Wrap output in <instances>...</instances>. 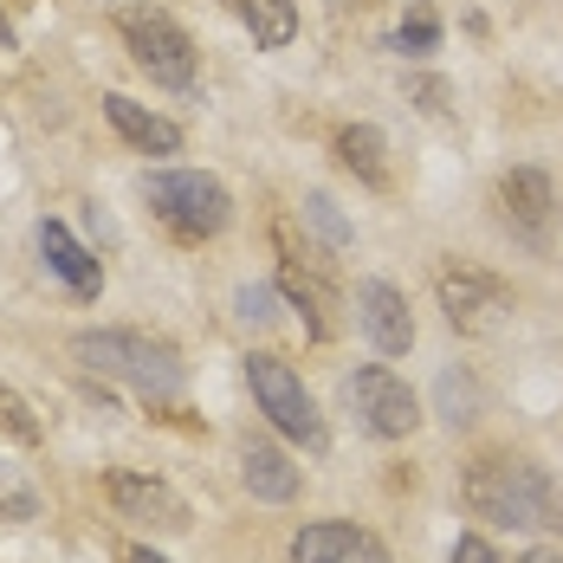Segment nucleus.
Segmentation results:
<instances>
[{
    "label": "nucleus",
    "instance_id": "1",
    "mask_svg": "<svg viewBox=\"0 0 563 563\" xmlns=\"http://www.w3.org/2000/svg\"><path fill=\"white\" fill-rule=\"evenodd\" d=\"M460 499L473 518L506 531H563V479H551L538 460L486 453L460 473Z\"/></svg>",
    "mask_w": 563,
    "mask_h": 563
},
{
    "label": "nucleus",
    "instance_id": "2",
    "mask_svg": "<svg viewBox=\"0 0 563 563\" xmlns=\"http://www.w3.org/2000/svg\"><path fill=\"white\" fill-rule=\"evenodd\" d=\"M71 356L91 376H111L123 389H136L143 401H175L181 395V356L163 338H143V331H78Z\"/></svg>",
    "mask_w": 563,
    "mask_h": 563
},
{
    "label": "nucleus",
    "instance_id": "3",
    "mask_svg": "<svg viewBox=\"0 0 563 563\" xmlns=\"http://www.w3.org/2000/svg\"><path fill=\"white\" fill-rule=\"evenodd\" d=\"M143 201H150V214L169 227V233H181V240H214V233L233 221V195L201 169L143 175Z\"/></svg>",
    "mask_w": 563,
    "mask_h": 563
},
{
    "label": "nucleus",
    "instance_id": "4",
    "mask_svg": "<svg viewBox=\"0 0 563 563\" xmlns=\"http://www.w3.org/2000/svg\"><path fill=\"white\" fill-rule=\"evenodd\" d=\"M246 389H253V401H260V415L279 428L285 441H298V448L324 453V415H318V401H311V389L298 383V369L285 363V356H273V350H260V356H246Z\"/></svg>",
    "mask_w": 563,
    "mask_h": 563
},
{
    "label": "nucleus",
    "instance_id": "5",
    "mask_svg": "<svg viewBox=\"0 0 563 563\" xmlns=\"http://www.w3.org/2000/svg\"><path fill=\"white\" fill-rule=\"evenodd\" d=\"M117 33H123V46L136 58V71H150V85H163V91H188L195 85V40L163 7H123Z\"/></svg>",
    "mask_w": 563,
    "mask_h": 563
},
{
    "label": "nucleus",
    "instance_id": "6",
    "mask_svg": "<svg viewBox=\"0 0 563 563\" xmlns=\"http://www.w3.org/2000/svg\"><path fill=\"white\" fill-rule=\"evenodd\" d=\"M343 395H350L356 421H363L369 434H383V441H401V434L421 428V401H415V389H408L395 369H383V363H363L356 376H343Z\"/></svg>",
    "mask_w": 563,
    "mask_h": 563
},
{
    "label": "nucleus",
    "instance_id": "7",
    "mask_svg": "<svg viewBox=\"0 0 563 563\" xmlns=\"http://www.w3.org/2000/svg\"><path fill=\"white\" fill-rule=\"evenodd\" d=\"M434 291H441V311H448V324L460 331V338H486V331H499L511 311V291L493 273H473V266H460V273H441L434 279Z\"/></svg>",
    "mask_w": 563,
    "mask_h": 563
},
{
    "label": "nucleus",
    "instance_id": "8",
    "mask_svg": "<svg viewBox=\"0 0 563 563\" xmlns=\"http://www.w3.org/2000/svg\"><path fill=\"white\" fill-rule=\"evenodd\" d=\"M111 506L117 518H136V525H150V531H188V499L163 486V479H150V473H111Z\"/></svg>",
    "mask_w": 563,
    "mask_h": 563
},
{
    "label": "nucleus",
    "instance_id": "9",
    "mask_svg": "<svg viewBox=\"0 0 563 563\" xmlns=\"http://www.w3.org/2000/svg\"><path fill=\"white\" fill-rule=\"evenodd\" d=\"M356 324H363V338L376 343L383 356H408V350H415L408 298H401L389 279H363L356 285Z\"/></svg>",
    "mask_w": 563,
    "mask_h": 563
},
{
    "label": "nucleus",
    "instance_id": "10",
    "mask_svg": "<svg viewBox=\"0 0 563 563\" xmlns=\"http://www.w3.org/2000/svg\"><path fill=\"white\" fill-rule=\"evenodd\" d=\"M551 208H558V195H551V175L544 169H511L499 175V214L518 240H531V246H544V233H551Z\"/></svg>",
    "mask_w": 563,
    "mask_h": 563
},
{
    "label": "nucleus",
    "instance_id": "11",
    "mask_svg": "<svg viewBox=\"0 0 563 563\" xmlns=\"http://www.w3.org/2000/svg\"><path fill=\"white\" fill-rule=\"evenodd\" d=\"M291 563H389V551L343 518H318L291 538Z\"/></svg>",
    "mask_w": 563,
    "mask_h": 563
},
{
    "label": "nucleus",
    "instance_id": "12",
    "mask_svg": "<svg viewBox=\"0 0 563 563\" xmlns=\"http://www.w3.org/2000/svg\"><path fill=\"white\" fill-rule=\"evenodd\" d=\"M104 117H111L117 136H123L130 150H143V156H175V150H181V123L156 117L150 104H136V98H123V91H104Z\"/></svg>",
    "mask_w": 563,
    "mask_h": 563
},
{
    "label": "nucleus",
    "instance_id": "13",
    "mask_svg": "<svg viewBox=\"0 0 563 563\" xmlns=\"http://www.w3.org/2000/svg\"><path fill=\"white\" fill-rule=\"evenodd\" d=\"M40 260L65 279L71 298H98V291H104V266L71 240V227H65V221H40Z\"/></svg>",
    "mask_w": 563,
    "mask_h": 563
},
{
    "label": "nucleus",
    "instance_id": "14",
    "mask_svg": "<svg viewBox=\"0 0 563 563\" xmlns=\"http://www.w3.org/2000/svg\"><path fill=\"white\" fill-rule=\"evenodd\" d=\"M240 479H246V493L266 499V506L298 499V466H291L273 441H246V448H240Z\"/></svg>",
    "mask_w": 563,
    "mask_h": 563
},
{
    "label": "nucleus",
    "instance_id": "15",
    "mask_svg": "<svg viewBox=\"0 0 563 563\" xmlns=\"http://www.w3.org/2000/svg\"><path fill=\"white\" fill-rule=\"evenodd\" d=\"M279 298L291 305V311H305V331H311L318 343H324L331 331H338V318H331V311H338L331 285L318 279V273H305L298 260H285V266H279Z\"/></svg>",
    "mask_w": 563,
    "mask_h": 563
},
{
    "label": "nucleus",
    "instance_id": "16",
    "mask_svg": "<svg viewBox=\"0 0 563 563\" xmlns=\"http://www.w3.org/2000/svg\"><path fill=\"white\" fill-rule=\"evenodd\" d=\"M227 7L253 33V46H266V53H279V46L298 40V0H227Z\"/></svg>",
    "mask_w": 563,
    "mask_h": 563
},
{
    "label": "nucleus",
    "instance_id": "17",
    "mask_svg": "<svg viewBox=\"0 0 563 563\" xmlns=\"http://www.w3.org/2000/svg\"><path fill=\"white\" fill-rule=\"evenodd\" d=\"M338 163L356 175V181H369V188H389V143H383L376 123H350V130H338Z\"/></svg>",
    "mask_w": 563,
    "mask_h": 563
},
{
    "label": "nucleus",
    "instance_id": "18",
    "mask_svg": "<svg viewBox=\"0 0 563 563\" xmlns=\"http://www.w3.org/2000/svg\"><path fill=\"white\" fill-rule=\"evenodd\" d=\"M441 46V20H434V7H408V20H401V33H395V53H434Z\"/></svg>",
    "mask_w": 563,
    "mask_h": 563
},
{
    "label": "nucleus",
    "instance_id": "19",
    "mask_svg": "<svg viewBox=\"0 0 563 563\" xmlns=\"http://www.w3.org/2000/svg\"><path fill=\"white\" fill-rule=\"evenodd\" d=\"M33 511H40L33 486H26V479H20V473L0 460V518H33Z\"/></svg>",
    "mask_w": 563,
    "mask_h": 563
},
{
    "label": "nucleus",
    "instance_id": "20",
    "mask_svg": "<svg viewBox=\"0 0 563 563\" xmlns=\"http://www.w3.org/2000/svg\"><path fill=\"white\" fill-rule=\"evenodd\" d=\"M233 305H240L246 324H273V318H279V291H273V285H240Z\"/></svg>",
    "mask_w": 563,
    "mask_h": 563
},
{
    "label": "nucleus",
    "instance_id": "21",
    "mask_svg": "<svg viewBox=\"0 0 563 563\" xmlns=\"http://www.w3.org/2000/svg\"><path fill=\"white\" fill-rule=\"evenodd\" d=\"M305 221L318 227L331 246H343V240H350V227H343V214H338V201H331V195H311V201H305Z\"/></svg>",
    "mask_w": 563,
    "mask_h": 563
},
{
    "label": "nucleus",
    "instance_id": "22",
    "mask_svg": "<svg viewBox=\"0 0 563 563\" xmlns=\"http://www.w3.org/2000/svg\"><path fill=\"white\" fill-rule=\"evenodd\" d=\"M441 401H448V421L453 428H460V421H473V383H466V376H441Z\"/></svg>",
    "mask_w": 563,
    "mask_h": 563
},
{
    "label": "nucleus",
    "instance_id": "23",
    "mask_svg": "<svg viewBox=\"0 0 563 563\" xmlns=\"http://www.w3.org/2000/svg\"><path fill=\"white\" fill-rule=\"evenodd\" d=\"M448 563H506V558H499L486 538H460V544L448 551Z\"/></svg>",
    "mask_w": 563,
    "mask_h": 563
},
{
    "label": "nucleus",
    "instance_id": "24",
    "mask_svg": "<svg viewBox=\"0 0 563 563\" xmlns=\"http://www.w3.org/2000/svg\"><path fill=\"white\" fill-rule=\"evenodd\" d=\"M525 563H563L558 544H538V551H525Z\"/></svg>",
    "mask_w": 563,
    "mask_h": 563
},
{
    "label": "nucleus",
    "instance_id": "25",
    "mask_svg": "<svg viewBox=\"0 0 563 563\" xmlns=\"http://www.w3.org/2000/svg\"><path fill=\"white\" fill-rule=\"evenodd\" d=\"M130 563H169V558H156L150 544H136V551H130Z\"/></svg>",
    "mask_w": 563,
    "mask_h": 563
},
{
    "label": "nucleus",
    "instance_id": "26",
    "mask_svg": "<svg viewBox=\"0 0 563 563\" xmlns=\"http://www.w3.org/2000/svg\"><path fill=\"white\" fill-rule=\"evenodd\" d=\"M0 46H13V26H7V13H0Z\"/></svg>",
    "mask_w": 563,
    "mask_h": 563
}]
</instances>
